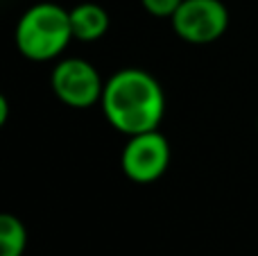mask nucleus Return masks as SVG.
<instances>
[{
    "label": "nucleus",
    "instance_id": "f257e3e1",
    "mask_svg": "<svg viewBox=\"0 0 258 256\" xmlns=\"http://www.w3.org/2000/svg\"><path fill=\"white\" fill-rule=\"evenodd\" d=\"M102 111L113 130L125 136L159 130L165 116V93L154 75L141 68H122L104 82Z\"/></svg>",
    "mask_w": 258,
    "mask_h": 256
},
{
    "label": "nucleus",
    "instance_id": "f03ea898",
    "mask_svg": "<svg viewBox=\"0 0 258 256\" xmlns=\"http://www.w3.org/2000/svg\"><path fill=\"white\" fill-rule=\"evenodd\" d=\"M73 39L71 12L54 3L30 7L16 25V45L30 61H50L59 57Z\"/></svg>",
    "mask_w": 258,
    "mask_h": 256
},
{
    "label": "nucleus",
    "instance_id": "7ed1b4c3",
    "mask_svg": "<svg viewBox=\"0 0 258 256\" xmlns=\"http://www.w3.org/2000/svg\"><path fill=\"white\" fill-rule=\"evenodd\" d=\"M170 23L186 43L209 45L227 32L229 12L222 0H183Z\"/></svg>",
    "mask_w": 258,
    "mask_h": 256
},
{
    "label": "nucleus",
    "instance_id": "20e7f679",
    "mask_svg": "<svg viewBox=\"0 0 258 256\" xmlns=\"http://www.w3.org/2000/svg\"><path fill=\"white\" fill-rule=\"evenodd\" d=\"M52 91L63 104L75 109H86L102 100L104 82L93 63L77 57L57 61L50 77Z\"/></svg>",
    "mask_w": 258,
    "mask_h": 256
},
{
    "label": "nucleus",
    "instance_id": "39448f33",
    "mask_svg": "<svg viewBox=\"0 0 258 256\" xmlns=\"http://www.w3.org/2000/svg\"><path fill=\"white\" fill-rule=\"evenodd\" d=\"M122 172L136 184H152L170 166V143L159 130L129 136L120 154Z\"/></svg>",
    "mask_w": 258,
    "mask_h": 256
},
{
    "label": "nucleus",
    "instance_id": "423d86ee",
    "mask_svg": "<svg viewBox=\"0 0 258 256\" xmlns=\"http://www.w3.org/2000/svg\"><path fill=\"white\" fill-rule=\"evenodd\" d=\"M109 12L98 3H80L71 9V27L73 36L82 43L98 41L109 30Z\"/></svg>",
    "mask_w": 258,
    "mask_h": 256
},
{
    "label": "nucleus",
    "instance_id": "0eeeda50",
    "mask_svg": "<svg viewBox=\"0 0 258 256\" xmlns=\"http://www.w3.org/2000/svg\"><path fill=\"white\" fill-rule=\"evenodd\" d=\"M27 247L25 225L12 213L0 216V256H23Z\"/></svg>",
    "mask_w": 258,
    "mask_h": 256
},
{
    "label": "nucleus",
    "instance_id": "6e6552de",
    "mask_svg": "<svg viewBox=\"0 0 258 256\" xmlns=\"http://www.w3.org/2000/svg\"><path fill=\"white\" fill-rule=\"evenodd\" d=\"M183 0H141V5L156 18H172Z\"/></svg>",
    "mask_w": 258,
    "mask_h": 256
},
{
    "label": "nucleus",
    "instance_id": "1a4fd4ad",
    "mask_svg": "<svg viewBox=\"0 0 258 256\" xmlns=\"http://www.w3.org/2000/svg\"><path fill=\"white\" fill-rule=\"evenodd\" d=\"M7 113H9V102L5 95H0V125L7 122Z\"/></svg>",
    "mask_w": 258,
    "mask_h": 256
}]
</instances>
